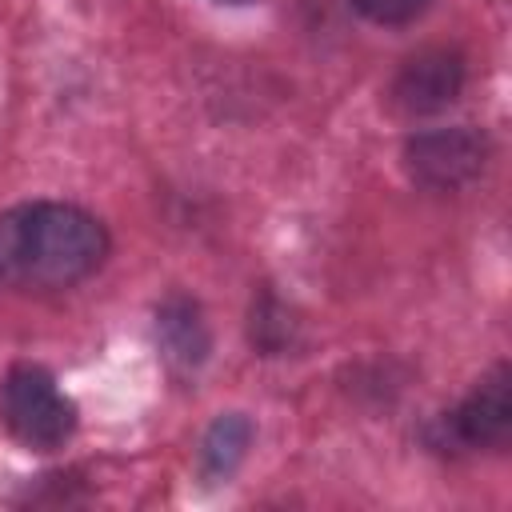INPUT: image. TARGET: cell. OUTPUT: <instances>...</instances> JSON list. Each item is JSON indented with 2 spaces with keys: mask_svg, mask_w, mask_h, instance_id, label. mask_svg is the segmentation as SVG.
I'll return each mask as SVG.
<instances>
[{
  "mask_svg": "<svg viewBox=\"0 0 512 512\" xmlns=\"http://www.w3.org/2000/svg\"><path fill=\"white\" fill-rule=\"evenodd\" d=\"M248 448V420L240 416H224L212 424L208 440H204V472L208 476H228L236 468V460Z\"/></svg>",
  "mask_w": 512,
  "mask_h": 512,
  "instance_id": "cell-7",
  "label": "cell"
},
{
  "mask_svg": "<svg viewBox=\"0 0 512 512\" xmlns=\"http://www.w3.org/2000/svg\"><path fill=\"white\" fill-rule=\"evenodd\" d=\"M104 252H108L104 224L76 204L36 200L0 216V280L16 288L28 292L68 288L92 276Z\"/></svg>",
  "mask_w": 512,
  "mask_h": 512,
  "instance_id": "cell-1",
  "label": "cell"
},
{
  "mask_svg": "<svg viewBox=\"0 0 512 512\" xmlns=\"http://www.w3.org/2000/svg\"><path fill=\"white\" fill-rule=\"evenodd\" d=\"M464 88V56L456 48H420L412 52L392 84H388V104L400 116H432L444 112Z\"/></svg>",
  "mask_w": 512,
  "mask_h": 512,
  "instance_id": "cell-4",
  "label": "cell"
},
{
  "mask_svg": "<svg viewBox=\"0 0 512 512\" xmlns=\"http://www.w3.org/2000/svg\"><path fill=\"white\" fill-rule=\"evenodd\" d=\"M444 440L452 448H500L512 432V392H508V368H492L452 412L440 420Z\"/></svg>",
  "mask_w": 512,
  "mask_h": 512,
  "instance_id": "cell-5",
  "label": "cell"
},
{
  "mask_svg": "<svg viewBox=\"0 0 512 512\" xmlns=\"http://www.w3.org/2000/svg\"><path fill=\"white\" fill-rule=\"evenodd\" d=\"M156 336H160V348L172 364H184V368H196L208 352V328L200 320V308L192 300H168L160 312H156Z\"/></svg>",
  "mask_w": 512,
  "mask_h": 512,
  "instance_id": "cell-6",
  "label": "cell"
},
{
  "mask_svg": "<svg viewBox=\"0 0 512 512\" xmlns=\"http://www.w3.org/2000/svg\"><path fill=\"white\" fill-rule=\"evenodd\" d=\"M488 156V144L480 132L472 128H436V132H420L408 140L404 148V164L408 176L432 192H456L464 188L472 176H480Z\"/></svg>",
  "mask_w": 512,
  "mask_h": 512,
  "instance_id": "cell-3",
  "label": "cell"
},
{
  "mask_svg": "<svg viewBox=\"0 0 512 512\" xmlns=\"http://www.w3.org/2000/svg\"><path fill=\"white\" fill-rule=\"evenodd\" d=\"M0 420L28 448H56L76 428V404L44 368L20 364L0 380Z\"/></svg>",
  "mask_w": 512,
  "mask_h": 512,
  "instance_id": "cell-2",
  "label": "cell"
},
{
  "mask_svg": "<svg viewBox=\"0 0 512 512\" xmlns=\"http://www.w3.org/2000/svg\"><path fill=\"white\" fill-rule=\"evenodd\" d=\"M352 4H356V12L368 16L372 24L396 28V24H412L432 0H352Z\"/></svg>",
  "mask_w": 512,
  "mask_h": 512,
  "instance_id": "cell-8",
  "label": "cell"
}]
</instances>
